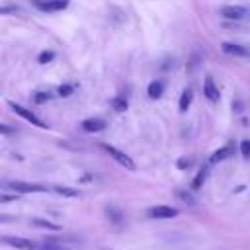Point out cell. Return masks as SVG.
I'll return each instance as SVG.
<instances>
[{"mask_svg": "<svg viewBox=\"0 0 250 250\" xmlns=\"http://www.w3.org/2000/svg\"><path fill=\"white\" fill-rule=\"evenodd\" d=\"M2 186L6 189L16 191V193H41V191H47V188L41 186V184H29V182H21V180H8Z\"/></svg>", "mask_w": 250, "mask_h": 250, "instance_id": "6da1fadb", "label": "cell"}, {"mask_svg": "<svg viewBox=\"0 0 250 250\" xmlns=\"http://www.w3.org/2000/svg\"><path fill=\"white\" fill-rule=\"evenodd\" d=\"M100 146H102L117 164H121V166L127 168V170H135V162H133L131 156H127L123 150H119V148H115V146H111V145H105V143H102Z\"/></svg>", "mask_w": 250, "mask_h": 250, "instance_id": "7a4b0ae2", "label": "cell"}, {"mask_svg": "<svg viewBox=\"0 0 250 250\" xmlns=\"http://www.w3.org/2000/svg\"><path fill=\"white\" fill-rule=\"evenodd\" d=\"M10 107H12V109H14V111H16L20 117H23L25 121H29L31 125H35V127H41V129H45V127H47V125H45V123H43V121H41V119H39V117H37L33 111L25 109L23 105H20V104H16V102H10Z\"/></svg>", "mask_w": 250, "mask_h": 250, "instance_id": "3957f363", "label": "cell"}, {"mask_svg": "<svg viewBox=\"0 0 250 250\" xmlns=\"http://www.w3.org/2000/svg\"><path fill=\"white\" fill-rule=\"evenodd\" d=\"M2 242L8 246L20 248V250H37L39 248L37 242L29 240V238H21V236H2Z\"/></svg>", "mask_w": 250, "mask_h": 250, "instance_id": "277c9868", "label": "cell"}, {"mask_svg": "<svg viewBox=\"0 0 250 250\" xmlns=\"http://www.w3.org/2000/svg\"><path fill=\"white\" fill-rule=\"evenodd\" d=\"M178 209L170 207V205H156V207H150L146 211V215L150 219H172V217H178Z\"/></svg>", "mask_w": 250, "mask_h": 250, "instance_id": "5b68a950", "label": "cell"}, {"mask_svg": "<svg viewBox=\"0 0 250 250\" xmlns=\"http://www.w3.org/2000/svg\"><path fill=\"white\" fill-rule=\"evenodd\" d=\"M35 6L41 12H59L68 6V0H35Z\"/></svg>", "mask_w": 250, "mask_h": 250, "instance_id": "8992f818", "label": "cell"}, {"mask_svg": "<svg viewBox=\"0 0 250 250\" xmlns=\"http://www.w3.org/2000/svg\"><path fill=\"white\" fill-rule=\"evenodd\" d=\"M221 16L227 18V20H242L248 16V10L242 8V6H225L221 10Z\"/></svg>", "mask_w": 250, "mask_h": 250, "instance_id": "52a82bcc", "label": "cell"}, {"mask_svg": "<svg viewBox=\"0 0 250 250\" xmlns=\"http://www.w3.org/2000/svg\"><path fill=\"white\" fill-rule=\"evenodd\" d=\"M82 129L88 131V133H98V131L105 129V121L102 117H88V119L82 121Z\"/></svg>", "mask_w": 250, "mask_h": 250, "instance_id": "ba28073f", "label": "cell"}, {"mask_svg": "<svg viewBox=\"0 0 250 250\" xmlns=\"http://www.w3.org/2000/svg\"><path fill=\"white\" fill-rule=\"evenodd\" d=\"M203 94H205L207 100H211V102H219V90H217V86H215V82H213L211 76H205V82H203Z\"/></svg>", "mask_w": 250, "mask_h": 250, "instance_id": "9c48e42d", "label": "cell"}, {"mask_svg": "<svg viewBox=\"0 0 250 250\" xmlns=\"http://www.w3.org/2000/svg\"><path fill=\"white\" fill-rule=\"evenodd\" d=\"M232 154H234V148H232L230 145H227V146H221L219 150H215V152L211 154L209 162H211V164H217V162L227 160V158H229V156H232Z\"/></svg>", "mask_w": 250, "mask_h": 250, "instance_id": "30bf717a", "label": "cell"}, {"mask_svg": "<svg viewBox=\"0 0 250 250\" xmlns=\"http://www.w3.org/2000/svg\"><path fill=\"white\" fill-rule=\"evenodd\" d=\"M164 80H152L148 84V98L150 100H158L162 94H164Z\"/></svg>", "mask_w": 250, "mask_h": 250, "instance_id": "8fae6325", "label": "cell"}, {"mask_svg": "<svg viewBox=\"0 0 250 250\" xmlns=\"http://www.w3.org/2000/svg\"><path fill=\"white\" fill-rule=\"evenodd\" d=\"M221 49H223V53H227V55H236V57L248 55V51H246L242 45H236V43H223Z\"/></svg>", "mask_w": 250, "mask_h": 250, "instance_id": "7c38bea8", "label": "cell"}, {"mask_svg": "<svg viewBox=\"0 0 250 250\" xmlns=\"http://www.w3.org/2000/svg\"><path fill=\"white\" fill-rule=\"evenodd\" d=\"M37 250H70V248L64 246V244H61V240H53V238H49V240L39 242V248H37Z\"/></svg>", "mask_w": 250, "mask_h": 250, "instance_id": "4fadbf2b", "label": "cell"}, {"mask_svg": "<svg viewBox=\"0 0 250 250\" xmlns=\"http://www.w3.org/2000/svg\"><path fill=\"white\" fill-rule=\"evenodd\" d=\"M191 100H193V92H191V88H186V90L182 92V96H180V111H182V113L188 111Z\"/></svg>", "mask_w": 250, "mask_h": 250, "instance_id": "5bb4252c", "label": "cell"}, {"mask_svg": "<svg viewBox=\"0 0 250 250\" xmlns=\"http://www.w3.org/2000/svg\"><path fill=\"white\" fill-rule=\"evenodd\" d=\"M207 174H209V168L203 166V168L197 172V176L193 178V182H191V189H199V188L203 186V182L207 180Z\"/></svg>", "mask_w": 250, "mask_h": 250, "instance_id": "9a60e30c", "label": "cell"}, {"mask_svg": "<svg viewBox=\"0 0 250 250\" xmlns=\"http://www.w3.org/2000/svg\"><path fill=\"white\" fill-rule=\"evenodd\" d=\"M31 223H33L35 227H41V229H47V230H61L59 225H55V223H51V221H45V219H39V217L31 219Z\"/></svg>", "mask_w": 250, "mask_h": 250, "instance_id": "2e32d148", "label": "cell"}, {"mask_svg": "<svg viewBox=\"0 0 250 250\" xmlns=\"http://www.w3.org/2000/svg\"><path fill=\"white\" fill-rule=\"evenodd\" d=\"M176 195H178L184 203H188L189 207H191V205H195V197H193V193H191V191H188V189H178V191H176Z\"/></svg>", "mask_w": 250, "mask_h": 250, "instance_id": "e0dca14e", "label": "cell"}, {"mask_svg": "<svg viewBox=\"0 0 250 250\" xmlns=\"http://www.w3.org/2000/svg\"><path fill=\"white\" fill-rule=\"evenodd\" d=\"M55 191H57L59 195H64V197H76V195H78L76 189L66 188V186H55Z\"/></svg>", "mask_w": 250, "mask_h": 250, "instance_id": "ac0fdd59", "label": "cell"}, {"mask_svg": "<svg viewBox=\"0 0 250 250\" xmlns=\"http://www.w3.org/2000/svg\"><path fill=\"white\" fill-rule=\"evenodd\" d=\"M111 105H113L115 111H125L127 109V100L123 96H117V98L111 100Z\"/></svg>", "mask_w": 250, "mask_h": 250, "instance_id": "d6986e66", "label": "cell"}, {"mask_svg": "<svg viewBox=\"0 0 250 250\" xmlns=\"http://www.w3.org/2000/svg\"><path fill=\"white\" fill-rule=\"evenodd\" d=\"M105 215H107V219H111L113 223H121V221H123L121 211H117V209H113V207H107V209H105Z\"/></svg>", "mask_w": 250, "mask_h": 250, "instance_id": "ffe728a7", "label": "cell"}, {"mask_svg": "<svg viewBox=\"0 0 250 250\" xmlns=\"http://www.w3.org/2000/svg\"><path fill=\"white\" fill-rule=\"evenodd\" d=\"M51 98H53V94H51V92H37V94L33 96L35 104H45V102H49Z\"/></svg>", "mask_w": 250, "mask_h": 250, "instance_id": "44dd1931", "label": "cell"}, {"mask_svg": "<svg viewBox=\"0 0 250 250\" xmlns=\"http://www.w3.org/2000/svg\"><path fill=\"white\" fill-rule=\"evenodd\" d=\"M55 59V53L53 51H43L41 55H39V62L41 64H47V62H51Z\"/></svg>", "mask_w": 250, "mask_h": 250, "instance_id": "7402d4cb", "label": "cell"}, {"mask_svg": "<svg viewBox=\"0 0 250 250\" xmlns=\"http://www.w3.org/2000/svg\"><path fill=\"white\" fill-rule=\"evenodd\" d=\"M240 152H242L244 158H250V139H244L240 143Z\"/></svg>", "mask_w": 250, "mask_h": 250, "instance_id": "603a6c76", "label": "cell"}, {"mask_svg": "<svg viewBox=\"0 0 250 250\" xmlns=\"http://www.w3.org/2000/svg\"><path fill=\"white\" fill-rule=\"evenodd\" d=\"M72 90H74V86H72V84H62V86L59 88V96L66 98V96H70V94H72Z\"/></svg>", "mask_w": 250, "mask_h": 250, "instance_id": "cb8c5ba5", "label": "cell"}, {"mask_svg": "<svg viewBox=\"0 0 250 250\" xmlns=\"http://www.w3.org/2000/svg\"><path fill=\"white\" fill-rule=\"evenodd\" d=\"M189 166H191V160H189V158H180V160H178V168H180V170H186V168H189Z\"/></svg>", "mask_w": 250, "mask_h": 250, "instance_id": "d4e9b609", "label": "cell"}, {"mask_svg": "<svg viewBox=\"0 0 250 250\" xmlns=\"http://www.w3.org/2000/svg\"><path fill=\"white\" fill-rule=\"evenodd\" d=\"M14 199H18V195H6V193H4V195L0 197V201H2V203H8V201H14Z\"/></svg>", "mask_w": 250, "mask_h": 250, "instance_id": "484cf974", "label": "cell"}, {"mask_svg": "<svg viewBox=\"0 0 250 250\" xmlns=\"http://www.w3.org/2000/svg\"><path fill=\"white\" fill-rule=\"evenodd\" d=\"M16 10H18V8H10V6H4V8H2V14H8V12H16Z\"/></svg>", "mask_w": 250, "mask_h": 250, "instance_id": "4316f807", "label": "cell"}, {"mask_svg": "<svg viewBox=\"0 0 250 250\" xmlns=\"http://www.w3.org/2000/svg\"><path fill=\"white\" fill-rule=\"evenodd\" d=\"M0 129H2V133H4V135H8V133H10V127H6V125H2Z\"/></svg>", "mask_w": 250, "mask_h": 250, "instance_id": "83f0119b", "label": "cell"}]
</instances>
